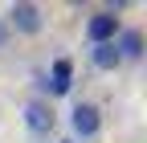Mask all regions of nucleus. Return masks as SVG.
<instances>
[{
    "mask_svg": "<svg viewBox=\"0 0 147 143\" xmlns=\"http://www.w3.org/2000/svg\"><path fill=\"white\" fill-rule=\"evenodd\" d=\"M33 86H37V98L49 102V78H45V69H33Z\"/></svg>",
    "mask_w": 147,
    "mask_h": 143,
    "instance_id": "obj_8",
    "label": "nucleus"
},
{
    "mask_svg": "<svg viewBox=\"0 0 147 143\" xmlns=\"http://www.w3.org/2000/svg\"><path fill=\"white\" fill-rule=\"evenodd\" d=\"M90 65H94V69H102V74H110V69H119V65H123V57H119V49H115V41H102V45H90Z\"/></svg>",
    "mask_w": 147,
    "mask_h": 143,
    "instance_id": "obj_7",
    "label": "nucleus"
},
{
    "mask_svg": "<svg viewBox=\"0 0 147 143\" xmlns=\"http://www.w3.org/2000/svg\"><path fill=\"white\" fill-rule=\"evenodd\" d=\"M8 41H12V33H8V25H4V16H0V49H4Z\"/></svg>",
    "mask_w": 147,
    "mask_h": 143,
    "instance_id": "obj_9",
    "label": "nucleus"
},
{
    "mask_svg": "<svg viewBox=\"0 0 147 143\" xmlns=\"http://www.w3.org/2000/svg\"><path fill=\"white\" fill-rule=\"evenodd\" d=\"M119 29H123L119 12H110V8H98V12H94V16L86 21V41H90V45L115 41V37H119Z\"/></svg>",
    "mask_w": 147,
    "mask_h": 143,
    "instance_id": "obj_3",
    "label": "nucleus"
},
{
    "mask_svg": "<svg viewBox=\"0 0 147 143\" xmlns=\"http://www.w3.org/2000/svg\"><path fill=\"white\" fill-rule=\"evenodd\" d=\"M25 127L33 135H49L53 127H57V111H53L45 98H29L25 102Z\"/></svg>",
    "mask_w": 147,
    "mask_h": 143,
    "instance_id": "obj_4",
    "label": "nucleus"
},
{
    "mask_svg": "<svg viewBox=\"0 0 147 143\" xmlns=\"http://www.w3.org/2000/svg\"><path fill=\"white\" fill-rule=\"evenodd\" d=\"M61 143H74V139H61Z\"/></svg>",
    "mask_w": 147,
    "mask_h": 143,
    "instance_id": "obj_10",
    "label": "nucleus"
},
{
    "mask_svg": "<svg viewBox=\"0 0 147 143\" xmlns=\"http://www.w3.org/2000/svg\"><path fill=\"white\" fill-rule=\"evenodd\" d=\"M115 49H119V57H123V61H143V53H147L143 29H119V37H115Z\"/></svg>",
    "mask_w": 147,
    "mask_h": 143,
    "instance_id": "obj_6",
    "label": "nucleus"
},
{
    "mask_svg": "<svg viewBox=\"0 0 147 143\" xmlns=\"http://www.w3.org/2000/svg\"><path fill=\"white\" fill-rule=\"evenodd\" d=\"M45 78H49V98H65L74 90V61L69 57H53Z\"/></svg>",
    "mask_w": 147,
    "mask_h": 143,
    "instance_id": "obj_5",
    "label": "nucleus"
},
{
    "mask_svg": "<svg viewBox=\"0 0 147 143\" xmlns=\"http://www.w3.org/2000/svg\"><path fill=\"white\" fill-rule=\"evenodd\" d=\"M69 131H74V139H94V135L102 131V106H98V102H74Z\"/></svg>",
    "mask_w": 147,
    "mask_h": 143,
    "instance_id": "obj_2",
    "label": "nucleus"
},
{
    "mask_svg": "<svg viewBox=\"0 0 147 143\" xmlns=\"http://www.w3.org/2000/svg\"><path fill=\"white\" fill-rule=\"evenodd\" d=\"M8 33H21V37H37V33L45 29V12L33 4V0H16L8 4V16H4Z\"/></svg>",
    "mask_w": 147,
    "mask_h": 143,
    "instance_id": "obj_1",
    "label": "nucleus"
}]
</instances>
